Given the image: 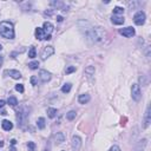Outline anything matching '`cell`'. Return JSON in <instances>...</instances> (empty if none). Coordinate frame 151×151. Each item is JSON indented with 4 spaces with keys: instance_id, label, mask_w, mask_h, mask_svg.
Returning <instances> with one entry per match:
<instances>
[{
    "instance_id": "6da1fadb",
    "label": "cell",
    "mask_w": 151,
    "mask_h": 151,
    "mask_svg": "<svg viewBox=\"0 0 151 151\" xmlns=\"http://www.w3.org/2000/svg\"><path fill=\"white\" fill-rule=\"evenodd\" d=\"M0 36H3L6 39H13L14 38L13 24L10 21H1L0 22Z\"/></svg>"
},
{
    "instance_id": "7a4b0ae2",
    "label": "cell",
    "mask_w": 151,
    "mask_h": 151,
    "mask_svg": "<svg viewBox=\"0 0 151 151\" xmlns=\"http://www.w3.org/2000/svg\"><path fill=\"white\" fill-rule=\"evenodd\" d=\"M27 118H28V110H27V107L22 106L17 113L18 124H19L21 128H24V125L27 123Z\"/></svg>"
},
{
    "instance_id": "3957f363",
    "label": "cell",
    "mask_w": 151,
    "mask_h": 151,
    "mask_svg": "<svg viewBox=\"0 0 151 151\" xmlns=\"http://www.w3.org/2000/svg\"><path fill=\"white\" fill-rule=\"evenodd\" d=\"M104 37H105V31L102 27H95L90 34V38H92L93 41H102Z\"/></svg>"
},
{
    "instance_id": "277c9868",
    "label": "cell",
    "mask_w": 151,
    "mask_h": 151,
    "mask_svg": "<svg viewBox=\"0 0 151 151\" xmlns=\"http://www.w3.org/2000/svg\"><path fill=\"white\" fill-rule=\"evenodd\" d=\"M131 96H132V99H133L135 102H139L140 100L142 93H140V89H139V85L138 84H132Z\"/></svg>"
},
{
    "instance_id": "5b68a950",
    "label": "cell",
    "mask_w": 151,
    "mask_h": 151,
    "mask_svg": "<svg viewBox=\"0 0 151 151\" xmlns=\"http://www.w3.org/2000/svg\"><path fill=\"white\" fill-rule=\"evenodd\" d=\"M133 21H135V24L138 26L143 25V24L145 22V13L143 11H138L137 13L133 15Z\"/></svg>"
},
{
    "instance_id": "8992f818",
    "label": "cell",
    "mask_w": 151,
    "mask_h": 151,
    "mask_svg": "<svg viewBox=\"0 0 151 151\" xmlns=\"http://www.w3.org/2000/svg\"><path fill=\"white\" fill-rule=\"evenodd\" d=\"M119 33L122 34V36L126 37V38H131V37L135 36V28L133 27H125V28H122V30H119Z\"/></svg>"
},
{
    "instance_id": "52a82bcc",
    "label": "cell",
    "mask_w": 151,
    "mask_h": 151,
    "mask_svg": "<svg viewBox=\"0 0 151 151\" xmlns=\"http://www.w3.org/2000/svg\"><path fill=\"white\" fill-rule=\"evenodd\" d=\"M53 53H54V48L52 46H46V47H44V50L41 52V59L43 60H46L48 57H51Z\"/></svg>"
},
{
    "instance_id": "ba28073f",
    "label": "cell",
    "mask_w": 151,
    "mask_h": 151,
    "mask_svg": "<svg viewBox=\"0 0 151 151\" xmlns=\"http://www.w3.org/2000/svg\"><path fill=\"white\" fill-rule=\"evenodd\" d=\"M71 145H72V149L74 151H78L81 146V138L79 136H73L72 137V142H71Z\"/></svg>"
},
{
    "instance_id": "9c48e42d",
    "label": "cell",
    "mask_w": 151,
    "mask_h": 151,
    "mask_svg": "<svg viewBox=\"0 0 151 151\" xmlns=\"http://www.w3.org/2000/svg\"><path fill=\"white\" fill-rule=\"evenodd\" d=\"M39 78L43 83H47V81L51 80V73L46 70H41L39 72Z\"/></svg>"
},
{
    "instance_id": "30bf717a",
    "label": "cell",
    "mask_w": 151,
    "mask_h": 151,
    "mask_svg": "<svg viewBox=\"0 0 151 151\" xmlns=\"http://www.w3.org/2000/svg\"><path fill=\"white\" fill-rule=\"evenodd\" d=\"M4 74H9L10 77H12L13 79H20L21 78V74H20L19 71L17 70H6L4 72Z\"/></svg>"
},
{
    "instance_id": "8fae6325",
    "label": "cell",
    "mask_w": 151,
    "mask_h": 151,
    "mask_svg": "<svg viewBox=\"0 0 151 151\" xmlns=\"http://www.w3.org/2000/svg\"><path fill=\"white\" fill-rule=\"evenodd\" d=\"M151 122V113H150V105H148L145 111V117H144V128H148Z\"/></svg>"
},
{
    "instance_id": "7c38bea8",
    "label": "cell",
    "mask_w": 151,
    "mask_h": 151,
    "mask_svg": "<svg viewBox=\"0 0 151 151\" xmlns=\"http://www.w3.org/2000/svg\"><path fill=\"white\" fill-rule=\"evenodd\" d=\"M43 30L46 34H51V32L53 31V25L50 21H45L44 25H43Z\"/></svg>"
},
{
    "instance_id": "4fadbf2b",
    "label": "cell",
    "mask_w": 151,
    "mask_h": 151,
    "mask_svg": "<svg viewBox=\"0 0 151 151\" xmlns=\"http://www.w3.org/2000/svg\"><path fill=\"white\" fill-rule=\"evenodd\" d=\"M111 21H112V24H115V25H123L124 18L120 17V15H112Z\"/></svg>"
},
{
    "instance_id": "5bb4252c",
    "label": "cell",
    "mask_w": 151,
    "mask_h": 151,
    "mask_svg": "<svg viewBox=\"0 0 151 151\" xmlns=\"http://www.w3.org/2000/svg\"><path fill=\"white\" fill-rule=\"evenodd\" d=\"M90 99H91V97H90V95H87V93H83V95H80L78 97L79 104H86L90 102Z\"/></svg>"
},
{
    "instance_id": "9a60e30c",
    "label": "cell",
    "mask_w": 151,
    "mask_h": 151,
    "mask_svg": "<svg viewBox=\"0 0 151 151\" xmlns=\"http://www.w3.org/2000/svg\"><path fill=\"white\" fill-rule=\"evenodd\" d=\"M1 126H3V129L5 130V131H10V130L13 129V124H12L10 120H7V119H5V120L1 122Z\"/></svg>"
},
{
    "instance_id": "2e32d148",
    "label": "cell",
    "mask_w": 151,
    "mask_h": 151,
    "mask_svg": "<svg viewBox=\"0 0 151 151\" xmlns=\"http://www.w3.org/2000/svg\"><path fill=\"white\" fill-rule=\"evenodd\" d=\"M54 139H56V143H57V144H62V143L65 140L64 133H63V132H57L56 136H54Z\"/></svg>"
},
{
    "instance_id": "e0dca14e",
    "label": "cell",
    "mask_w": 151,
    "mask_h": 151,
    "mask_svg": "<svg viewBox=\"0 0 151 151\" xmlns=\"http://www.w3.org/2000/svg\"><path fill=\"white\" fill-rule=\"evenodd\" d=\"M45 32H44V30L43 28H40V27H38L36 30V38L37 39H39V40H41V39H44L45 38Z\"/></svg>"
},
{
    "instance_id": "ac0fdd59",
    "label": "cell",
    "mask_w": 151,
    "mask_h": 151,
    "mask_svg": "<svg viewBox=\"0 0 151 151\" xmlns=\"http://www.w3.org/2000/svg\"><path fill=\"white\" fill-rule=\"evenodd\" d=\"M45 125H46V123H45V118H43V117L38 118V120H37V126H38L40 130H43V129H45Z\"/></svg>"
},
{
    "instance_id": "d6986e66",
    "label": "cell",
    "mask_w": 151,
    "mask_h": 151,
    "mask_svg": "<svg viewBox=\"0 0 151 151\" xmlns=\"http://www.w3.org/2000/svg\"><path fill=\"white\" fill-rule=\"evenodd\" d=\"M71 87H72V84H70V83H66V84L63 85L62 87V92L63 93H67L71 91Z\"/></svg>"
},
{
    "instance_id": "ffe728a7",
    "label": "cell",
    "mask_w": 151,
    "mask_h": 151,
    "mask_svg": "<svg viewBox=\"0 0 151 151\" xmlns=\"http://www.w3.org/2000/svg\"><path fill=\"white\" fill-rule=\"evenodd\" d=\"M47 116L50 118H54L57 116V109H53V107L47 109Z\"/></svg>"
},
{
    "instance_id": "44dd1931",
    "label": "cell",
    "mask_w": 151,
    "mask_h": 151,
    "mask_svg": "<svg viewBox=\"0 0 151 151\" xmlns=\"http://www.w3.org/2000/svg\"><path fill=\"white\" fill-rule=\"evenodd\" d=\"M7 103H9L11 106H15L18 104V99L15 97H10L9 99H7Z\"/></svg>"
},
{
    "instance_id": "7402d4cb",
    "label": "cell",
    "mask_w": 151,
    "mask_h": 151,
    "mask_svg": "<svg viewBox=\"0 0 151 151\" xmlns=\"http://www.w3.org/2000/svg\"><path fill=\"white\" fill-rule=\"evenodd\" d=\"M76 111H70V112H67L66 113V119L67 120H73L76 118Z\"/></svg>"
},
{
    "instance_id": "603a6c76",
    "label": "cell",
    "mask_w": 151,
    "mask_h": 151,
    "mask_svg": "<svg viewBox=\"0 0 151 151\" xmlns=\"http://www.w3.org/2000/svg\"><path fill=\"white\" fill-rule=\"evenodd\" d=\"M124 13V9H122V7H115L113 9V14L115 15H119V14H123Z\"/></svg>"
},
{
    "instance_id": "cb8c5ba5",
    "label": "cell",
    "mask_w": 151,
    "mask_h": 151,
    "mask_svg": "<svg viewBox=\"0 0 151 151\" xmlns=\"http://www.w3.org/2000/svg\"><path fill=\"white\" fill-rule=\"evenodd\" d=\"M28 67L31 69V70H36L39 67V62H31L28 64Z\"/></svg>"
},
{
    "instance_id": "d4e9b609",
    "label": "cell",
    "mask_w": 151,
    "mask_h": 151,
    "mask_svg": "<svg viewBox=\"0 0 151 151\" xmlns=\"http://www.w3.org/2000/svg\"><path fill=\"white\" fill-rule=\"evenodd\" d=\"M85 73H86L87 76H92L93 73H95V67L93 66H89L85 69Z\"/></svg>"
},
{
    "instance_id": "484cf974",
    "label": "cell",
    "mask_w": 151,
    "mask_h": 151,
    "mask_svg": "<svg viewBox=\"0 0 151 151\" xmlns=\"http://www.w3.org/2000/svg\"><path fill=\"white\" fill-rule=\"evenodd\" d=\"M36 56H37L36 47H33V46H32V47L30 48V51H28V57H30V58H34Z\"/></svg>"
},
{
    "instance_id": "4316f807",
    "label": "cell",
    "mask_w": 151,
    "mask_h": 151,
    "mask_svg": "<svg viewBox=\"0 0 151 151\" xmlns=\"http://www.w3.org/2000/svg\"><path fill=\"white\" fill-rule=\"evenodd\" d=\"M28 151H36V143L34 142H28L27 143Z\"/></svg>"
},
{
    "instance_id": "83f0119b",
    "label": "cell",
    "mask_w": 151,
    "mask_h": 151,
    "mask_svg": "<svg viewBox=\"0 0 151 151\" xmlns=\"http://www.w3.org/2000/svg\"><path fill=\"white\" fill-rule=\"evenodd\" d=\"M74 71H76V66H69V67H66L65 73H66V74H70V73L74 72Z\"/></svg>"
},
{
    "instance_id": "f1b7e54d",
    "label": "cell",
    "mask_w": 151,
    "mask_h": 151,
    "mask_svg": "<svg viewBox=\"0 0 151 151\" xmlns=\"http://www.w3.org/2000/svg\"><path fill=\"white\" fill-rule=\"evenodd\" d=\"M15 90H17L18 92L22 93L25 89H24V85H22V84H17V85H15Z\"/></svg>"
},
{
    "instance_id": "f546056e",
    "label": "cell",
    "mask_w": 151,
    "mask_h": 151,
    "mask_svg": "<svg viewBox=\"0 0 151 151\" xmlns=\"http://www.w3.org/2000/svg\"><path fill=\"white\" fill-rule=\"evenodd\" d=\"M30 81H31V84H32V85H37V83H38V79H37L36 76H33V77H31Z\"/></svg>"
},
{
    "instance_id": "4dcf8cb0",
    "label": "cell",
    "mask_w": 151,
    "mask_h": 151,
    "mask_svg": "<svg viewBox=\"0 0 151 151\" xmlns=\"http://www.w3.org/2000/svg\"><path fill=\"white\" fill-rule=\"evenodd\" d=\"M110 151H122V150H120V148L118 145H113L111 149H110Z\"/></svg>"
},
{
    "instance_id": "1f68e13d",
    "label": "cell",
    "mask_w": 151,
    "mask_h": 151,
    "mask_svg": "<svg viewBox=\"0 0 151 151\" xmlns=\"http://www.w3.org/2000/svg\"><path fill=\"white\" fill-rule=\"evenodd\" d=\"M57 21L62 22V21H63V17H60V15H58V17H57Z\"/></svg>"
},
{
    "instance_id": "d6a6232c",
    "label": "cell",
    "mask_w": 151,
    "mask_h": 151,
    "mask_svg": "<svg viewBox=\"0 0 151 151\" xmlns=\"http://www.w3.org/2000/svg\"><path fill=\"white\" fill-rule=\"evenodd\" d=\"M44 39H46V40H50L51 39V34H46V36H45V38Z\"/></svg>"
},
{
    "instance_id": "836d02e7",
    "label": "cell",
    "mask_w": 151,
    "mask_h": 151,
    "mask_svg": "<svg viewBox=\"0 0 151 151\" xmlns=\"http://www.w3.org/2000/svg\"><path fill=\"white\" fill-rule=\"evenodd\" d=\"M4 105H5V102H4V100H1V99H0V109H1V107H3Z\"/></svg>"
},
{
    "instance_id": "e575fe53",
    "label": "cell",
    "mask_w": 151,
    "mask_h": 151,
    "mask_svg": "<svg viewBox=\"0 0 151 151\" xmlns=\"http://www.w3.org/2000/svg\"><path fill=\"white\" fill-rule=\"evenodd\" d=\"M11 144H12V145H15V144H17V140H15V139H12L11 140Z\"/></svg>"
},
{
    "instance_id": "d590c367",
    "label": "cell",
    "mask_w": 151,
    "mask_h": 151,
    "mask_svg": "<svg viewBox=\"0 0 151 151\" xmlns=\"http://www.w3.org/2000/svg\"><path fill=\"white\" fill-rule=\"evenodd\" d=\"M0 146H4V142H3V140H0Z\"/></svg>"
},
{
    "instance_id": "8d00e7d4",
    "label": "cell",
    "mask_w": 151,
    "mask_h": 151,
    "mask_svg": "<svg viewBox=\"0 0 151 151\" xmlns=\"http://www.w3.org/2000/svg\"><path fill=\"white\" fill-rule=\"evenodd\" d=\"M1 50H3V46H1V45H0V51H1Z\"/></svg>"
},
{
    "instance_id": "74e56055",
    "label": "cell",
    "mask_w": 151,
    "mask_h": 151,
    "mask_svg": "<svg viewBox=\"0 0 151 151\" xmlns=\"http://www.w3.org/2000/svg\"><path fill=\"white\" fill-rule=\"evenodd\" d=\"M44 151H48V149H44Z\"/></svg>"
},
{
    "instance_id": "f35d334b",
    "label": "cell",
    "mask_w": 151,
    "mask_h": 151,
    "mask_svg": "<svg viewBox=\"0 0 151 151\" xmlns=\"http://www.w3.org/2000/svg\"><path fill=\"white\" fill-rule=\"evenodd\" d=\"M62 151H65V150H62Z\"/></svg>"
}]
</instances>
